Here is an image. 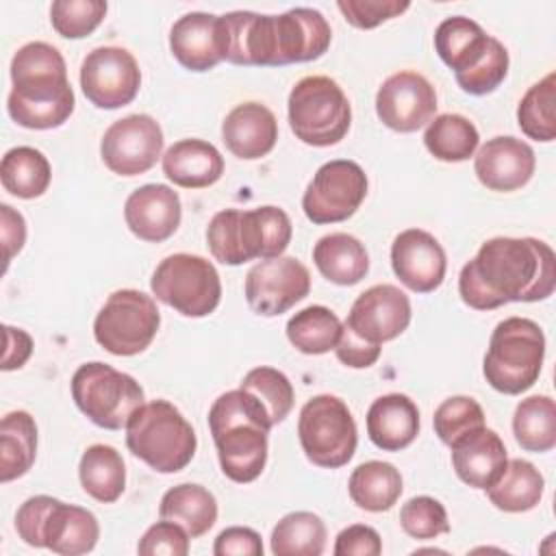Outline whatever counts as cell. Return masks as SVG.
<instances>
[{
	"label": "cell",
	"mask_w": 556,
	"mask_h": 556,
	"mask_svg": "<svg viewBox=\"0 0 556 556\" xmlns=\"http://www.w3.org/2000/svg\"><path fill=\"white\" fill-rule=\"evenodd\" d=\"M271 421L263 404L248 391L222 393L208 410V430L226 478L239 484L254 482L267 463Z\"/></svg>",
	"instance_id": "obj_4"
},
{
	"label": "cell",
	"mask_w": 556,
	"mask_h": 556,
	"mask_svg": "<svg viewBox=\"0 0 556 556\" xmlns=\"http://www.w3.org/2000/svg\"><path fill=\"white\" fill-rule=\"evenodd\" d=\"M52 169L43 152L30 146H17L4 152L0 163V180L4 191L15 198L33 200L48 191Z\"/></svg>",
	"instance_id": "obj_35"
},
{
	"label": "cell",
	"mask_w": 556,
	"mask_h": 556,
	"mask_svg": "<svg viewBox=\"0 0 556 556\" xmlns=\"http://www.w3.org/2000/svg\"><path fill=\"white\" fill-rule=\"evenodd\" d=\"M222 139L237 159H261L278 141L276 115L261 102L237 104L222 122Z\"/></svg>",
	"instance_id": "obj_25"
},
{
	"label": "cell",
	"mask_w": 556,
	"mask_h": 556,
	"mask_svg": "<svg viewBox=\"0 0 556 556\" xmlns=\"http://www.w3.org/2000/svg\"><path fill=\"white\" fill-rule=\"evenodd\" d=\"M37 456V424L26 410H11L0 421V480L30 471Z\"/></svg>",
	"instance_id": "obj_34"
},
{
	"label": "cell",
	"mask_w": 556,
	"mask_h": 556,
	"mask_svg": "<svg viewBox=\"0 0 556 556\" xmlns=\"http://www.w3.org/2000/svg\"><path fill=\"white\" fill-rule=\"evenodd\" d=\"M534 150L517 137H493L482 143L473 159L478 180L491 191H517L526 187L534 174Z\"/></svg>",
	"instance_id": "obj_22"
},
{
	"label": "cell",
	"mask_w": 556,
	"mask_h": 556,
	"mask_svg": "<svg viewBox=\"0 0 556 556\" xmlns=\"http://www.w3.org/2000/svg\"><path fill=\"white\" fill-rule=\"evenodd\" d=\"M161 326L154 298L137 289L113 291L93 319V337L113 356L141 354Z\"/></svg>",
	"instance_id": "obj_14"
},
{
	"label": "cell",
	"mask_w": 556,
	"mask_h": 556,
	"mask_svg": "<svg viewBox=\"0 0 556 556\" xmlns=\"http://www.w3.org/2000/svg\"><path fill=\"white\" fill-rule=\"evenodd\" d=\"M426 150L445 163H460L473 156L480 143L478 128L465 115L443 113L432 117L424 132Z\"/></svg>",
	"instance_id": "obj_36"
},
{
	"label": "cell",
	"mask_w": 556,
	"mask_h": 556,
	"mask_svg": "<svg viewBox=\"0 0 556 556\" xmlns=\"http://www.w3.org/2000/svg\"><path fill=\"white\" fill-rule=\"evenodd\" d=\"M402 489L400 469L384 460L361 463L348 480L352 502L369 513H384L393 508L402 495Z\"/></svg>",
	"instance_id": "obj_33"
},
{
	"label": "cell",
	"mask_w": 556,
	"mask_h": 556,
	"mask_svg": "<svg viewBox=\"0 0 556 556\" xmlns=\"http://www.w3.org/2000/svg\"><path fill=\"white\" fill-rule=\"evenodd\" d=\"M367 195V176L350 159L324 163L302 195V211L313 224L350 219Z\"/></svg>",
	"instance_id": "obj_15"
},
{
	"label": "cell",
	"mask_w": 556,
	"mask_h": 556,
	"mask_svg": "<svg viewBox=\"0 0 556 556\" xmlns=\"http://www.w3.org/2000/svg\"><path fill=\"white\" fill-rule=\"evenodd\" d=\"M141 87L137 59L117 46H100L87 52L80 65V89L98 109L130 104Z\"/></svg>",
	"instance_id": "obj_16"
},
{
	"label": "cell",
	"mask_w": 556,
	"mask_h": 556,
	"mask_svg": "<svg viewBox=\"0 0 556 556\" xmlns=\"http://www.w3.org/2000/svg\"><path fill=\"white\" fill-rule=\"evenodd\" d=\"M150 289L159 302L185 317H206L222 300L215 265L187 252L165 256L150 278Z\"/></svg>",
	"instance_id": "obj_13"
},
{
	"label": "cell",
	"mask_w": 556,
	"mask_h": 556,
	"mask_svg": "<svg viewBox=\"0 0 556 556\" xmlns=\"http://www.w3.org/2000/svg\"><path fill=\"white\" fill-rule=\"evenodd\" d=\"M324 547L326 526L315 513H289L271 530V554L276 556H319Z\"/></svg>",
	"instance_id": "obj_39"
},
{
	"label": "cell",
	"mask_w": 556,
	"mask_h": 556,
	"mask_svg": "<svg viewBox=\"0 0 556 556\" xmlns=\"http://www.w3.org/2000/svg\"><path fill=\"white\" fill-rule=\"evenodd\" d=\"M163 152V130L152 115L132 113L113 122L100 141L104 165L117 176H139L156 165Z\"/></svg>",
	"instance_id": "obj_17"
},
{
	"label": "cell",
	"mask_w": 556,
	"mask_h": 556,
	"mask_svg": "<svg viewBox=\"0 0 556 556\" xmlns=\"http://www.w3.org/2000/svg\"><path fill=\"white\" fill-rule=\"evenodd\" d=\"M369 441L382 452L408 447L419 432V410L404 393H387L371 402L367 417Z\"/></svg>",
	"instance_id": "obj_26"
},
{
	"label": "cell",
	"mask_w": 556,
	"mask_h": 556,
	"mask_svg": "<svg viewBox=\"0 0 556 556\" xmlns=\"http://www.w3.org/2000/svg\"><path fill=\"white\" fill-rule=\"evenodd\" d=\"M298 437L304 456L324 469L348 465L358 443L356 421L348 404L330 393L315 395L302 406Z\"/></svg>",
	"instance_id": "obj_12"
},
{
	"label": "cell",
	"mask_w": 556,
	"mask_h": 556,
	"mask_svg": "<svg viewBox=\"0 0 556 556\" xmlns=\"http://www.w3.org/2000/svg\"><path fill=\"white\" fill-rule=\"evenodd\" d=\"M245 302L263 317H276L302 302L311 291V274L293 256L265 258L245 276Z\"/></svg>",
	"instance_id": "obj_18"
},
{
	"label": "cell",
	"mask_w": 556,
	"mask_h": 556,
	"mask_svg": "<svg viewBox=\"0 0 556 556\" xmlns=\"http://www.w3.org/2000/svg\"><path fill=\"white\" fill-rule=\"evenodd\" d=\"M215 556H261V534L245 526H232L217 534L213 545Z\"/></svg>",
	"instance_id": "obj_49"
},
{
	"label": "cell",
	"mask_w": 556,
	"mask_h": 556,
	"mask_svg": "<svg viewBox=\"0 0 556 556\" xmlns=\"http://www.w3.org/2000/svg\"><path fill=\"white\" fill-rule=\"evenodd\" d=\"M400 526L408 536L417 541L437 539L439 534L450 532L445 506L430 495L410 497L400 510Z\"/></svg>",
	"instance_id": "obj_44"
},
{
	"label": "cell",
	"mask_w": 556,
	"mask_h": 556,
	"mask_svg": "<svg viewBox=\"0 0 556 556\" xmlns=\"http://www.w3.org/2000/svg\"><path fill=\"white\" fill-rule=\"evenodd\" d=\"M182 217L178 193L161 182H150L135 189L124 204V219L128 230L141 241L161 243L169 239Z\"/></svg>",
	"instance_id": "obj_23"
},
{
	"label": "cell",
	"mask_w": 556,
	"mask_h": 556,
	"mask_svg": "<svg viewBox=\"0 0 556 556\" xmlns=\"http://www.w3.org/2000/svg\"><path fill=\"white\" fill-rule=\"evenodd\" d=\"M410 2L400 0H339L337 9L343 13L345 22L354 28H376L387 20L400 17Z\"/></svg>",
	"instance_id": "obj_45"
},
{
	"label": "cell",
	"mask_w": 556,
	"mask_h": 556,
	"mask_svg": "<svg viewBox=\"0 0 556 556\" xmlns=\"http://www.w3.org/2000/svg\"><path fill=\"white\" fill-rule=\"evenodd\" d=\"M11 83L7 111L17 126L50 130L63 126L74 113L76 100L65 59L46 41H30L13 54Z\"/></svg>",
	"instance_id": "obj_3"
},
{
	"label": "cell",
	"mask_w": 556,
	"mask_h": 556,
	"mask_svg": "<svg viewBox=\"0 0 556 556\" xmlns=\"http://www.w3.org/2000/svg\"><path fill=\"white\" fill-rule=\"evenodd\" d=\"M15 530L26 545L61 556L87 554L100 539V526L91 510L50 495L28 497L17 508Z\"/></svg>",
	"instance_id": "obj_8"
},
{
	"label": "cell",
	"mask_w": 556,
	"mask_h": 556,
	"mask_svg": "<svg viewBox=\"0 0 556 556\" xmlns=\"http://www.w3.org/2000/svg\"><path fill=\"white\" fill-rule=\"evenodd\" d=\"M159 517L182 526L189 539H200L217 521V500L202 484H176L161 497Z\"/></svg>",
	"instance_id": "obj_30"
},
{
	"label": "cell",
	"mask_w": 556,
	"mask_h": 556,
	"mask_svg": "<svg viewBox=\"0 0 556 556\" xmlns=\"http://www.w3.org/2000/svg\"><path fill=\"white\" fill-rule=\"evenodd\" d=\"M450 450L456 476L471 489H489L508 463L504 441L486 426L465 434Z\"/></svg>",
	"instance_id": "obj_24"
},
{
	"label": "cell",
	"mask_w": 556,
	"mask_h": 556,
	"mask_svg": "<svg viewBox=\"0 0 556 556\" xmlns=\"http://www.w3.org/2000/svg\"><path fill=\"white\" fill-rule=\"evenodd\" d=\"M554 250L534 237H493L458 274L460 300L476 311L539 302L554 293Z\"/></svg>",
	"instance_id": "obj_1"
},
{
	"label": "cell",
	"mask_w": 556,
	"mask_h": 556,
	"mask_svg": "<svg viewBox=\"0 0 556 556\" xmlns=\"http://www.w3.org/2000/svg\"><path fill=\"white\" fill-rule=\"evenodd\" d=\"M289 126L315 148L339 143L352 124V106L343 89L328 76H304L289 93Z\"/></svg>",
	"instance_id": "obj_10"
},
{
	"label": "cell",
	"mask_w": 556,
	"mask_h": 556,
	"mask_svg": "<svg viewBox=\"0 0 556 556\" xmlns=\"http://www.w3.org/2000/svg\"><path fill=\"white\" fill-rule=\"evenodd\" d=\"M80 486L96 502L113 504L126 489V467L122 454L104 443L89 445L78 465Z\"/></svg>",
	"instance_id": "obj_31"
},
{
	"label": "cell",
	"mask_w": 556,
	"mask_h": 556,
	"mask_svg": "<svg viewBox=\"0 0 556 556\" xmlns=\"http://www.w3.org/2000/svg\"><path fill=\"white\" fill-rule=\"evenodd\" d=\"M391 267L406 289L432 293L445 278L447 258L434 235L421 228H408L391 243Z\"/></svg>",
	"instance_id": "obj_21"
},
{
	"label": "cell",
	"mask_w": 556,
	"mask_h": 556,
	"mask_svg": "<svg viewBox=\"0 0 556 556\" xmlns=\"http://www.w3.org/2000/svg\"><path fill=\"white\" fill-rule=\"evenodd\" d=\"M545 480L541 471L521 458H513L506 463L502 476L489 486V502L504 513H526L532 510L543 497Z\"/></svg>",
	"instance_id": "obj_32"
},
{
	"label": "cell",
	"mask_w": 556,
	"mask_h": 556,
	"mask_svg": "<svg viewBox=\"0 0 556 556\" xmlns=\"http://www.w3.org/2000/svg\"><path fill=\"white\" fill-rule=\"evenodd\" d=\"M293 228L289 215L271 204L250 211L224 208L206 228V243L215 261L243 265L254 258H276L289 248Z\"/></svg>",
	"instance_id": "obj_6"
},
{
	"label": "cell",
	"mask_w": 556,
	"mask_h": 556,
	"mask_svg": "<svg viewBox=\"0 0 556 556\" xmlns=\"http://www.w3.org/2000/svg\"><path fill=\"white\" fill-rule=\"evenodd\" d=\"M380 122L395 132H415L428 126L437 113V91L426 76L402 70L391 74L376 93Z\"/></svg>",
	"instance_id": "obj_19"
},
{
	"label": "cell",
	"mask_w": 556,
	"mask_h": 556,
	"mask_svg": "<svg viewBox=\"0 0 556 556\" xmlns=\"http://www.w3.org/2000/svg\"><path fill=\"white\" fill-rule=\"evenodd\" d=\"M313 263L326 280L341 287L361 282L369 271L365 245L348 232L324 235L313 248Z\"/></svg>",
	"instance_id": "obj_29"
},
{
	"label": "cell",
	"mask_w": 556,
	"mask_h": 556,
	"mask_svg": "<svg viewBox=\"0 0 556 556\" xmlns=\"http://www.w3.org/2000/svg\"><path fill=\"white\" fill-rule=\"evenodd\" d=\"M434 50L454 72L458 87L469 96L495 91L508 74V50L484 33V28L465 17H445L434 30Z\"/></svg>",
	"instance_id": "obj_5"
},
{
	"label": "cell",
	"mask_w": 556,
	"mask_h": 556,
	"mask_svg": "<svg viewBox=\"0 0 556 556\" xmlns=\"http://www.w3.org/2000/svg\"><path fill=\"white\" fill-rule=\"evenodd\" d=\"M543 358L545 334L541 326L528 317H506L491 332L482 374L495 391L519 395L539 380Z\"/></svg>",
	"instance_id": "obj_9"
},
{
	"label": "cell",
	"mask_w": 556,
	"mask_h": 556,
	"mask_svg": "<svg viewBox=\"0 0 556 556\" xmlns=\"http://www.w3.org/2000/svg\"><path fill=\"white\" fill-rule=\"evenodd\" d=\"M163 174L178 187L204 189L224 174V156L204 139H180L161 156Z\"/></svg>",
	"instance_id": "obj_27"
},
{
	"label": "cell",
	"mask_w": 556,
	"mask_h": 556,
	"mask_svg": "<svg viewBox=\"0 0 556 556\" xmlns=\"http://www.w3.org/2000/svg\"><path fill=\"white\" fill-rule=\"evenodd\" d=\"M334 354L343 365H348L352 369H365V367H371L378 361L380 345L361 339L354 330H350L343 324V330H341L339 343L334 348Z\"/></svg>",
	"instance_id": "obj_48"
},
{
	"label": "cell",
	"mask_w": 556,
	"mask_h": 556,
	"mask_svg": "<svg viewBox=\"0 0 556 556\" xmlns=\"http://www.w3.org/2000/svg\"><path fill=\"white\" fill-rule=\"evenodd\" d=\"M72 397L78 410L104 430H122L132 413L143 406L141 384L115 367L91 361L72 376Z\"/></svg>",
	"instance_id": "obj_11"
},
{
	"label": "cell",
	"mask_w": 556,
	"mask_h": 556,
	"mask_svg": "<svg viewBox=\"0 0 556 556\" xmlns=\"http://www.w3.org/2000/svg\"><path fill=\"white\" fill-rule=\"evenodd\" d=\"M137 552L141 556H154V554L185 556L189 554V534L185 532L182 526L161 519L143 532V536L139 539Z\"/></svg>",
	"instance_id": "obj_46"
},
{
	"label": "cell",
	"mask_w": 556,
	"mask_h": 556,
	"mask_svg": "<svg viewBox=\"0 0 556 556\" xmlns=\"http://www.w3.org/2000/svg\"><path fill=\"white\" fill-rule=\"evenodd\" d=\"M169 50L189 72H208L222 56L217 50V15L191 11L178 17L169 30Z\"/></svg>",
	"instance_id": "obj_28"
},
{
	"label": "cell",
	"mask_w": 556,
	"mask_h": 556,
	"mask_svg": "<svg viewBox=\"0 0 556 556\" xmlns=\"http://www.w3.org/2000/svg\"><path fill=\"white\" fill-rule=\"evenodd\" d=\"M410 324V300L395 285H374L352 304L345 326L369 343H387Z\"/></svg>",
	"instance_id": "obj_20"
},
{
	"label": "cell",
	"mask_w": 556,
	"mask_h": 556,
	"mask_svg": "<svg viewBox=\"0 0 556 556\" xmlns=\"http://www.w3.org/2000/svg\"><path fill=\"white\" fill-rule=\"evenodd\" d=\"M126 445L159 473L185 469L198 447L193 426L167 400L139 406L126 426Z\"/></svg>",
	"instance_id": "obj_7"
},
{
	"label": "cell",
	"mask_w": 556,
	"mask_h": 556,
	"mask_svg": "<svg viewBox=\"0 0 556 556\" xmlns=\"http://www.w3.org/2000/svg\"><path fill=\"white\" fill-rule=\"evenodd\" d=\"M432 424L441 443L452 447L458 439L484 426V410L473 397L454 395L437 406Z\"/></svg>",
	"instance_id": "obj_42"
},
{
	"label": "cell",
	"mask_w": 556,
	"mask_h": 556,
	"mask_svg": "<svg viewBox=\"0 0 556 556\" xmlns=\"http://www.w3.org/2000/svg\"><path fill=\"white\" fill-rule=\"evenodd\" d=\"M332 41L328 20L308 7L282 15L232 11L222 20L224 61L235 65H291L319 59Z\"/></svg>",
	"instance_id": "obj_2"
},
{
	"label": "cell",
	"mask_w": 556,
	"mask_h": 556,
	"mask_svg": "<svg viewBox=\"0 0 556 556\" xmlns=\"http://www.w3.org/2000/svg\"><path fill=\"white\" fill-rule=\"evenodd\" d=\"M239 389L252 393L263 404V408L269 415L271 426L282 424L293 408V400H295L293 384L282 371H278L274 367L263 365V367L250 369L243 376Z\"/></svg>",
	"instance_id": "obj_41"
},
{
	"label": "cell",
	"mask_w": 556,
	"mask_h": 556,
	"mask_svg": "<svg viewBox=\"0 0 556 556\" xmlns=\"http://www.w3.org/2000/svg\"><path fill=\"white\" fill-rule=\"evenodd\" d=\"M517 124L521 132L534 141H554L556 137V74L534 83L517 106Z\"/></svg>",
	"instance_id": "obj_40"
},
{
	"label": "cell",
	"mask_w": 556,
	"mask_h": 556,
	"mask_svg": "<svg viewBox=\"0 0 556 556\" xmlns=\"http://www.w3.org/2000/svg\"><path fill=\"white\" fill-rule=\"evenodd\" d=\"M0 235L4 245V269L9 267L11 258L24 248L26 241V222L20 211L9 204H0Z\"/></svg>",
	"instance_id": "obj_50"
},
{
	"label": "cell",
	"mask_w": 556,
	"mask_h": 556,
	"mask_svg": "<svg viewBox=\"0 0 556 556\" xmlns=\"http://www.w3.org/2000/svg\"><path fill=\"white\" fill-rule=\"evenodd\" d=\"M33 354V339L26 330L4 326V354H2V369L13 371L24 367V363Z\"/></svg>",
	"instance_id": "obj_51"
},
{
	"label": "cell",
	"mask_w": 556,
	"mask_h": 556,
	"mask_svg": "<svg viewBox=\"0 0 556 556\" xmlns=\"http://www.w3.org/2000/svg\"><path fill=\"white\" fill-rule=\"evenodd\" d=\"M106 15L102 0H56L50 7V24L65 39L91 35Z\"/></svg>",
	"instance_id": "obj_43"
},
{
	"label": "cell",
	"mask_w": 556,
	"mask_h": 556,
	"mask_svg": "<svg viewBox=\"0 0 556 556\" xmlns=\"http://www.w3.org/2000/svg\"><path fill=\"white\" fill-rule=\"evenodd\" d=\"M341 330H343L341 319L328 306H321V304L306 306L287 321L289 343L298 352L311 354V356L334 350L339 343Z\"/></svg>",
	"instance_id": "obj_37"
},
{
	"label": "cell",
	"mask_w": 556,
	"mask_h": 556,
	"mask_svg": "<svg viewBox=\"0 0 556 556\" xmlns=\"http://www.w3.org/2000/svg\"><path fill=\"white\" fill-rule=\"evenodd\" d=\"M515 441L526 452H549L556 445V404L549 395L521 400L513 415Z\"/></svg>",
	"instance_id": "obj_38"
},
{
	"label": "cell",
	"mask_w": 556,
	"mask_h": 556,
	"mask_svg": "<svg viewBox=\"0 0 556 556\" xmlns=\"http://www.w3.org/2000/svg\"><path fill=\"white\" fill-rule=\"evenodd\" d=\"M380 552V534L365 523L343 528L334 541V556H378Z\"/></svg>",
	"instance_id": "obj_47"
}]
</instances>
